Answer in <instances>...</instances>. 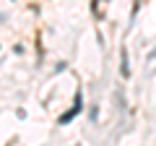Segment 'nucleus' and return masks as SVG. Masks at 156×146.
I'll return each mask as SVG.
<instances>
[{
  "mask_svg": "<svg viewBox=\"0 0 156 146\" xmlns=\"http://www.w3.org/2000/svg\"><path fill=\"white\" fill-rule=\"evenodd\" d=\"M78 112H81V91H78V94H76V104H73V110H70V112H65V115H62L60 120H57V123H60V125H65V123H70V120L76 118Z\"/></svg>",
  "mask_w": 156,
  "mask_h": 146,
  "instance_id": "1",
  "label": "nucleus"
},
{
  "mask_svg": "<svg viewBox=\"0 0 156 146\" xmlns=\"http://www.w3.org/2000/svg\"><path fill=\"white\" fill-rule=\"evenodd\" d=\"M122 76H130V65H128V50L122 47Z\"/></svg>",
  "mask_w": 156,
  "mask_h": 146,
  "instance_id": "2",
  "label": "nucleus"
}]
</instances>
